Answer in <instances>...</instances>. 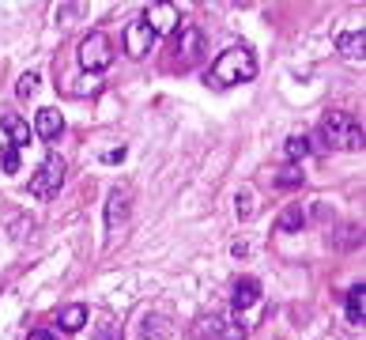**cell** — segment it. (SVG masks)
I'll return each instance as SVG.
<instances>
[{
  "instance_id": "5b68a950",
  "label": "cell",
  "mask_w": 366,
  "mask_h": 340,
  "mask_svg": "<svg viewBox=\"0 0 366 340\" xmlns=\"http://www.w3.org/2000/svg\"><path fill=\"white\" fill-rule=\"evenodd\" d=\"M151 46H155V34H151L148 23H143V16L128 23V27H125V49H128V57H148Z\"/></svg>"
},
{
  "instance_id": "7c38bea8",
  "label": "cell",
  "mask_w": 366,
  "mask_h": 340,
  "mask_svg": "<svg viewBox=\"0 0 366 340\" xmlns=\"http://www.w3.org/2000/svg\"><path fill=\"white\" fill-rule=\"evenodd\" d=\"M230 303H234V310H245V306L260 303V284H257L253 276H242L238 284H234V295H230Z\"/></svg>"
},
{
  "instance_id": "d4e9b609",
  "label": "cell",
  "mask_w": 366,
  "mask_h": 340,
  "mask_svg": "<svg viewBox=\"0 0 366 340\" xmlns=\"http://www.w3.org/2000/svg\"><path fill=\"white\" fill-rule=\"evenodd\" d=\"M27 340H57V333H49V329H34Z\"/></svg>"
},
{
  "instance_id": "4fadbf2b",
  "label": "cell",
  "mask_w": 366,
  "mask_h": 340,
  "mask_svg": "<svg viewBox=\"0 0 366 340\" xmlns=\"http://www.w3.org/2000/svg\"><path fill=\"white\" fill-rule=\"evenodd\" d=\"M347 321H355V325L366 321V287L362 284H355L347 291Z\"/></svg>"
},
{
  "instance_id": "ba28073f",
  "label": "cell",
  "mask_w": 366,
  "mask_h": 340,
  "mask_svg": "<svg viewBox=\"0 0 366 340\" xmlns=\"http://www.w3.org/2000/svg\"><path fill=\"white\" fill-rule=\"evenodd\" d=\"M125 216H128V189L125 186H117L110 189V204H106V227L117 231L125 224Z\"/></svg>"
},
{
  "instance_id": "ac0fdd59",
  "label": "cell",
  "mask_w": 366,
  "mask_h": 340,
  "mask_svg": "<svg viewBox=\"0 0 366 340\" xmlns=\"http://www.w3.org/2000/svg\"><path fill=\"white\" fill-rule=\"evenodd\" d=\"M362 42H366V38H362V31H355V34H344V38H340V54H344V57H351V61H362Z\"/></svg>"
},
{
  "instance_id": "9a60e30c",
  "label": "cell",
  "mask_w": 366,
  "mask_h": 340,
  "mask_svg": "<svg viewBox=\"0 0 366 340\" xmlns=\"http://www.w3.org/2000/svg\"><path fill=\"white\" fill-rule=\"evenodd\" d=\"M303 224H306L303 208H298V204H287L283 216H280V224H276V231H280V234H295V231H303Z\"/></svg>"
},
{
  "instance_id": "277c9868",
  "label": "cell",
  "mask_w": 366,
  "mask_h": 340,
  "mask_svg": "<svg viewBox=\"0 0 366 340\" xmlns=\"http://www.w3.org/2000/svg\"><path fill=\"white\" fill-rule=\"evenodd\" d=\"M80 64L87 72H106L110 64H113V42H110V34H87L83 42H80Z\"/></svg>"
},
{
  "instance_id": "9c48e42d",
  "label": "cell",
  "mask_w": 366,
  "mask_h": 340,
  "mask_svg": "<svg viewBox=\"0 0 366 340\" xmlns=\"http://www.w3.org/2000/svg\"><path fill=\"white\" fill-rule=\"evenodd\" d=\"M212 325H204V333L208 336H215V340H245V325L238 318H208Z\"/></svg>"
},
{
  "instance_id": "603a6c76",
  "label": "cell",
  "mask_w": 366,
  "mask_h": 340,
  "mask_svg": "<svg viewBox=\"0 0 366 340\" xmlns=\"http://www.w3.org/2000/svg\"><path fill=\"white\" fill-rule=\"evenodd\" d=\"M238 197H242V208H238V216H242V219H250V216L257 212V204H253V189H242Z\"/></svg>"
},
{
  "instance_id": "ffe728a7",
  "label": "cell",
  "mask_w": 366,
  "mask_h": 340,
  "mask_svg": "<svg viewBox=\"0 0 366 340\" xmlns=\"http://www.w3.org/2000/svg\"><path fill=\"white\" fill-rule=\"evenodd\" d=\"M0 166H4V174H19V148L0 144Z\"/></svg>"
},
{
  "instance_id": "6da1fadb",
  "label": "cell",
  "mask_w": 366,
  "mask_h": 340,
  "mask_svg": "<svg viewBox=\"0 0 366 340\" xmlns=\"http://www.w3.org/2000/svg\"><path fill=\"white\" fill-rule=\"evenodd\" d=\"M257 76V57L250 46H227L212 64V84L215 87H234V84H250Z\"/></svg>"
},
{
  "instance_id": "52a82bcc",
  "label": "cell",
  "mask_w": 366,
  "mask_h": 340,
  "mask_svg": "<svg viewBox=\"0 0 366 340\" xmlns=\"http://www.w3.org/2000/svg\"><path fill=\"white\" fill-rule=\"evenodd\" d=\"M0 129L8 133V144H11V148H27L31 136H34V133H31V125L23 121L19 114H0Z\"/></svg>"
},
{
  "instance_id": "5bb4252c",
  "label": "cell",
  "mask_w": 366,
  "mask_h": 340,
  "mask_svg": "<svg viewBox=\"0 0 366 340\" xmlns=\"http://www.w3.org/2000/svg\"><path fill=\"white\" fill-rule=\"evenodd\" d=\"M57 321H61L64 333H80L83 325H87V306H80V303H76V306H64Z\"/></svg>"
},
{
  "instance_id": "7402d4cb",
  "label": "cell",
  "mask_w": 366,
  "mask_h": 340,
  "mask_svg": "<svg viewBox=\"0 0 366 340\" xmlns=\"http://www.w3.org/2000/svg\"><path fill=\"white\" fill-rule=\"evenodd\" d=\"M163 318H143V325H140V333L143 336H166L170 333V325H159Z\"/></svg>"
},
{
  "instance_id": "cb8c5ba5",
  "label": "cell",
  "mask_w": 366,
  "mask_h": 340,
  "mask_svg": "<svg viewBox=\"0 0 366 340\" xmlns=\"http://www.w3.org/2000/svg\"><path fill=\"white\" fill-rule=\"evenodd\" d=\"M125 159V148H113V151H102V163H121Z\"/></svg>"
},
{
  "instance_id": "d6986e66",
  "label": "cell",
  "mask_w": 366,
  "mask_h": 340,
  "mask_svg": "<svg viewBox=\"0 0 366 340\" xmlns=\"http://www.w3.org/2000/svg\"><path fill=\"white\" fill-rule=\"evenodd\" d=\"M303 170H298V166H287V170H280V174H276V189H298V186H303Z\"/></svg>"
},
{
  "instance_id": "44dd1931",
  "label": "cell",
  "mask_w": 366,
  "mask_h": 340,
  "mask_svg": "<svg viewBox=\"0 0 366 340\" xmlns=\"http://www.w3.org/2000/svg\"><path fill=\"white\" fill-rule=\"evenodd\" d=\"M38 80H42V76H38V72H27V76H19V99H31L34 95V91H38Z\"/></svg>"
},
{
  "instance_id": "7a4b0ae2",
  "label": "cell",
  "mask_w": 366,
  "mask_h": 340,
  "mask_svg": "<svg viewBox=\"0 0 366 340\" xmlns=\"http://www.w3.org/2000/svg\"><path fill=\"white\" fill-rule=\"evenodd\" d=\"M321 140L329 144V148L362 151V121L347 110H329L321 117Z\"/></svg>"
},
{
  "instance_id": "2e32d148",
  "label": "cell",
  "mask_w": 366,
  "mask_h": 340,
  "mask_svg": "<svg viewBox=\"0 0 366 340\" xmlns=\"http://www.w3.org/2000/svg\"><path fill=\"white\" fill-rule=\"evenodd\" d=\"M310 151H313L310 136H287V144H283V155H287V159H291V163H303Z\"/></svg>"
},
{
  "instance_id": "30bf717a",
  "label": "cell",
  "mask_w": 366,
  "mask_h": 340,
  "mask_svg": "<svg viewBox=\"0 0 366 340\" xmlns=\"http://www.w3.org/2000/svg\"><path fill=\"white\" fill-rule=\"evenodd\" d=\"M61 129H64V117H61V110L46 106V110H38V121H34L31 133H38L42 140H57V136H61Z\"/></svg>"
},
{
  "instance_id": "3957f363",
  "label": "cell",
  "mask_w": 366,
  "mask_h": 340,
  "mask_svg": "<svg viewBox=\"0 0 366 340\" xmlns=\"http://www.w3.org/2000/svg\"><path fill=\"white\" fill-rule=\"evenodd\" d=\"M61 186H64V159L61 155H46L42 159V166L34 170V178H31V193L38 201H54L57 193H61Z\"/></svg>"
},
{
  "instance_id": "8fae6325",
  "label": "cell",
  "mask_w": 366,
  "mask_h": 340,
  "mask_svg": "<svg viewBox=\"0 0 366 340\" xmlns=\"http://www.w3.org/2000/svg\"><path fill=\"white\" fill-rule=\"evenodd\" d=\"M178 49H181L178 64H193V61L200 57V49H204V34L197 27H185V31H181V38H178Z\"/></svg>"
},
{
  "instance_id": "e0dca14e",
  "label": "cell",
  "mask_w": 366,
  "mask_h": 340,
  "mask_svg": "<svg viewBox=\"0 0 366 340\" xmlns=\"http://www.w3.org/2000/svg\"><path fill=\"white\" fill-rule=\"evenodd\" d=\"M95 340H121V325H117L110 314H102L95 321Z\"/></svg>"
},
{
  "instance_id": "8992f818",
  "label": "cell",
  "mask_w": 366,
  "mask_h": 340,
  "mask_svg": "<svg viewBox=\"0 0 366 340\" xmlns=\"http://www.w3.org/2000/svg\"><path fill=\"white\" fill-rule=\"evenodd\" d=\"M143 23L151 27V34H170L178 27V8L174 4H151L143 11Z\"/></svg>"
}]
</instances>
